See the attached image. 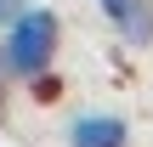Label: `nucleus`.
<instances>
[{
    "mask_svg": "<svg viewBox=\"0 0 153 147\" xmlns=\"http://www.w3.org/2000/svg\"><path fill=\"white\" fill-rule=\"evenodd\" d=\"M57 40L62 23L45 6H23L6 28H0V74L6 79H45L57 62Z\"/></svg>",
    "mask_w": 153,
    "mask_h": 147,
    "instance_id": "f257e3e1",
    "label": "nucleus"
},
{
    "mask_svg": "<svg viewBox=\"0 0 153 147\" xmlns=\"http://www.w3.org/2000/svg\"><path fill=\"white\" fill-rule=\"evenodd\" d=\"M97 11L108 17V28L131 51H148L153 45V0H97Z\"/></svg>",
    "mask_w": 153,
    "mask_h": 147,
    "instance_id": "f03ea898",
    "label": "nucleus"
},
{
    "mask_svg": "<svg viewBox=\"0 0 153 147\" xmlns=\"http://www.w3.org/2000/svg\"><path fill=\"white\" fill-rule=\"evenodd\" d=\"M131 142V125L119 113H79L68 125V147H125Z\"/></svg>",
    "mask_w": 153,
    "mask_h": 147,
    "instance_id": "7ed1b4c3",
    "label": "nucleus"
},
{
    "mask_svg": "<svg viewBox=\"0 0 153 147\" xmlns=\"http://www.w3.org/2000/svg\"><path fill=\"white\" fill-rule=\"evenodd\" d=\"M23 6H34V0H0V28H6V23H11V17H17Z\"/></svg>",
    "mask_w": 153,
    "mask_h": 147,
    "instance_id": "20e7f679",
    "label": "nucleus"
}]
</instances>
